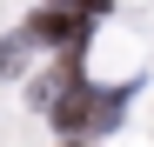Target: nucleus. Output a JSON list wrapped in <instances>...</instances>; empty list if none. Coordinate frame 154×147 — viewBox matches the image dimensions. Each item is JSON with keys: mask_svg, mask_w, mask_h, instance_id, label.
Listing matches in <instances>:
<instances>
[{"mask_svg": "<svg viewBox=\"0 0 154 147\" xmlns=\"http://www.w3.org/2000/svg\"><path fill=\"white\" fill-rule=\"evenodd\" d=\"M127 107V94H100V87H74L67 100H54V120L67 134H81V127H114Z\"/></svg>", "mask_w": 154, "mask_h": 147, "instance_id": "nucleus-1", "label": "nucleus"}, {"mask_svg": "<svg viewBox=\"0 0 154 147\" xmlns=\"http://www.w3.org/2000/svg\"><path fill=\"white\" fill-rule=\"evenodd\" d=\"M27 34L47 40V47H81V40H87V14H74V7H47V14L27 20Z\"/></svg>", "mask_w": 154, "mask_h": 147, "instance_id": "nucleus-2", "label": "nucleus"}, {"mask_svg": "<svg viewBox=\"0 0 154 147\" xmlns=\"http://www.w3.org/2000/svg\"><path fill=\"white\" fill-rule=\"evenodd\" d=\"M27 40H34V34L20 27V34H14L7 47H0V74H20V67H27Z\"/></svg>", "mask_w": 154, "mask_h": 147, "instance_id": "nucleus-3", "label": "nucleus"}, {"mask_svg": "<svg viewBox=\"0 0 154 147\" xmlns=\"http://www.w3.org/2000/svg\"><path fill=\"white\" fill-rule=\"evenodd\" d=\"M54 7H81V14H100L107 0H54Z\"/></svg>", "mask_w": 154, "mask_h": 147, "instance_id": "nucleus-4", "label": "nucleus"}]
</instances>
